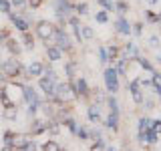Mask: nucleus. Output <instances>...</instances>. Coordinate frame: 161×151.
I'll list each match as a JSON object with an SVG mask.
<instances>
[{
    "instance_id": "nucleus-1",
    "label": "nucleus",
    "mask_w": 161,
    "mask_h": 151,
    "mask_svg": "<svg viewBox=\"0 0 161 151\" xmlns=\"http://www.w3.org/2000/svg\"><path fill=\"white\" fill-rule=\"evenodd\" d=\"M105 83H107V89L111 93L119 91V81H117V70L115 69H107L105 70Z\"/></svg>"
},
{
    "instance_id": "nucleus-2",
    "label": "nucleus",
    "mask_w": 161,
    "mask_h": 151,
    "mask_svg": "<svg viewBox=\"0 0 161 151\" xmlns=\"http://www.w3.org/2000/svg\"><path fill=\"white\" fill-rule=\"evenodd\" d=\"M36 32H38V36H40V38L48 40L50 36H53L54 28H53V24H50V22H47V20H42V22H38V24H36Z\"/></svg>"
},
{
    "instance_id": "nucleus-3",
    "label": "nucleus",
    "mask_w": 161,
    "mask_h": 151,
    "mask_svg": "<svg viewBox=\"0 0 161 151\" xmlns=\"http://www.w3.org/2000/svg\"><path fill=\"white\" fill-rule=\"evenodd\" d=\"M2 70H4V77H14V75H18V70H20L18 60H16V59L6 60V63L2 64Z\"/></svg>"
},
{
    "instance_id": "nucleus-4",
    "label": "nucleus",
    "mask_w": 161,
    "mask_h": 151,
    "mask_svg": "<svg viewBox=\"0 0 161 151\" xmlns=\"http://www.w3.org/2000/svg\"><path fill=\"white\" fill-rule=\"evenodd\" d=\"M54 93L58 95V99H60V101H70V99L75 97V93L70 91V85H57Z\"/></svg>"
},
{
    "instance_id": "nucleus-5",
    "label": "nucleus",
    "mask_w": 161,
    "mask_h": 151,
    "mask_svg": "<svg viewBox=\"0 0 161 151\" xmlns=\"http://www.w3.org/2000/svg\"><path fill=\"white\" fill-rule=\"evenodd\" d=\"M40 89H42L47 95H54V81L48 79V77L40 79Z\"/></svg>"
},
{
    "instance_id": "nucleus-6",
    "label": "nucleus",
    "mask_w": 161,
    "mask_h": 151,
    "mask_svg": "<svg viewBox=\"0 0 161 151\" xmlns=\"http://www.w3.org/2000/svg\"><path fill=\"white\" fill-rule=\"evenodd\" d=\"M131 95H133V101H135V103H143V95H141V89H139V83H137V81H133V83H131Z\"/></svg>"
},
{
    "instance_id": "nucleus-7",
    "label": "nucleus",
    "mask_w": 161,
    "mask_h": 151,
    "mask_svg": "<svg viewBox=\"0 0 161 151\" xmlns=\"http://www.w3.org/2000/svg\"><path fill=\"white\" fill-rule=\"evenodd\" d=\"M87 91H89V87H87V81L85 79H79L75 83V95H85Z\"/></svg>"
},
{
    "instance_id": "nucleus-8",
    "label": "nucleus",
    "mask_w": 161,
    "mask_h": 151,
    "mask_svg": "<svg viewBox=\"0 0 161 151\" xmlns=\"http://www.w3.org/2000/svg\"><path fill=\"white\" fill-rule=\"evenodd\" d=\"M12 24H14L18 30H24V32L28 30V22H26L24 18H20V16H12Z\"/></svg>"
},
{
    "instance_id": "nucleus-9",
    "label": "nucleus",
    "mask_w": 161,
    "mask_h": 151,
    "mask_svg": "<svg viewBox=\"0 0 161 151\" xmlns=\"http://www.w3.org/2000/svg\"><path fill=\"white\" fill-rule=\"evenodd\" d=\"M57 38H58V48H69L70 42H69V36L64 32H57Z\"/></svg>"
},
{
    "instance_id": "nucleus-10",
    "label": "nucleus",
    "mask_w": 161,
    "mask_h": 151,
    "mask_svg": "<svg viewBox=\"0 0 161 151\" xmlns=\"http://www.w3.org/2000/svg\"><path fill=\"white\" fill-rule=\"evenodd\" d=\"M47 54H48L50 60H58L60 59V48L58 47H48L47 48Z\"/></svg>"
},
{
    "instance_id": "nucleus-11",
    "label": "nucleus",
    "mask_w": 161,
    "mask_h": 151,
    "mask_svg": "<svg viewBox=\"0 0 161 151\" xmlns=\"http://www.w3.org/2000/svg\"><path fill=\"white\" fill-rule=\"evenodd\" d=\"M117 30H119V32H123V34H129L131 32V24L127 22V20L121 18L119 22H117Z\"/></svg>"
},
{
    "instance_id": "nucleus-12",
    "label": "nucleus",
    "mask_w": 161,
    "mask_h": 151,
    "mask_svg": "<svg viewBox=\"0 0 161 151\" xmlns=\"http://www.w3.org/2000/svg\"><path fill=\"white\" fill-rule=\"evenodd\" d=\"M89 119L93 121V123H97V121H101V113H99V109L95 107V105H93V107H89Z\"/></svg>"
},
{
    "instance_id": "nucleus-13",
    "label": "nucleus",
    "mask_w": 161,
    "mask_h": 151,
    "mask_svg": "<svg viewBox=\"0 0 161 151\" xmlns=\"http://www.w3.org/2000/svg\"><path fill=\"white\" fill-rule=\"evenodd\" d=\"M151 127H153V119H141V123H139V129H141V133L149 131Z\"/></svg>"
},
{
    "instance_id": "nucleus-14",
    "label": "nucleus",
    "mask_w": 161,
    "mask_h": 151,
    "mask_svg": "<svg viewBox=\"0 0 161 151\" xmlns=\"http://www.w3.org/2000/svg\"><path fill=\"white\" fill-rule=\"evenodd\" d=\"M42 149H44V151H60V147H58L57 141H47V143L42 145Z\"/></svg>"
},
{
    "instance_id": "nucleus-15",
    "label": "nucleus",
    "mask_w": 161,
    "mask_h": 151,
    "mask_svg": "<svg viewBox=\"0 0 161 151\" xmlns=\"http://www.w3.org/2000/svg\"><path fill=\"white\" fill-rule=\"evenodd\" d=\"M58 10L64 12V14H69L70 12V2L69 0H58Z\"/></svg>"
},
{
    "instance_id": "nucleus-16",
    "label": "nucleus",
    "mask_w": 161,
    "mask_h": 151,
    "mask_svg": "<svg viewBox=\"0 0 161 151\" xmlns=\"http://www.w3.org/2000/svg\"><path fill=\"white\" fill-rule=\"evenodd\" d=\"M28 70H30V75H40V73H42V64H40V63H32L28 67Z\"/></svg>"
},
{
    "instance_id": "nucleus-17",
    "label": "nucleus",
    "mask_w": 161,
    "mask_h": 151,
    "mask_svg": "<svg viewBox=\"0 0 161 151\" xmlns=\"http://www.w3.org/2000/svg\"><path fill=\"white\" fill-rule=\"evenodd\" d=\"M107 127H111V129H117V115H113V113H111L109 117H107Z\"/></svg>"
},
{
    "instance_id": "nucleus-18",
    "label": "nucleus",
    "mask_w": 161,
    "mask_h": 151,
    "mask_svg": "<svg viewBox=\"0 0 161 151\" xmlns=\"http://www.w3.org/2000/svg\"><path fill=\"white\" fill-rule=\"evenodd\" d=\"M4 117H6V119H16V107L4 109Z\"/></svg>"
},
{
    "instance_id": "nucleus-19",
    "label": "nucleus",
    "mask_w": 161,
    "mask_h": 151,
    "mask_svg": "<svg viewBox=\"0 0 161 151\" xmlns=\"http://www.w3.org/2000/svg\"><path fill=\"white\" fill-rule=\"evenodd\" d=\"M8 48H10V53H12V54H18V53H20V47L14 42L12 38H8Z\"/></svg>"
},
{
    "instance_id": "nucleus-20",
    "label": "nucleus",
    "mask_w": 161,
    "mask_h": 151,
    "mask_svg": "<svg viewBox=\"0 0 161 151\" xmlns=\"http://www.w3.org/2000/svg\"><path fill=\"white\" fill-rule=\"evenodd\" d=\"M109 107H111V113H113V115H117V113H119V107H117V101H115L113 97L109 99Z\"/></svg>"
},
{
    "instance_id": "nucleus-21",
    "label": "nucleus",
    "mask_w": 161,
    "mask_h": 151,
    "mask_svg": "<svg viewBox=\"0 0 161 151\" xmlns=\"http://www.w3.org/2000/svg\"><path fill=\"white\" fill-rule=\"evenodd\" d=\"M80 38H93V30H91L89 26H85L83 30H80Z\"/></svg>"
},
{
    "instance_id": "nucleus-22",
    "label": "nucleus",
    "mask_w": 161,
    "mask_h": 151,
    "mask_svg": "<svg viewBox=\"0 0 161 151\" xmlns=\"http://www.w3.org/2000/svg\"><path fill=\"white\" fill-rule=\"evenodd\" d=\"M153 87L157 89V93L161 95V77L159 75H153Z\"/></svg>"
},
{
    "instance_id": "nucleus-23",
    "label": "nucleus",
    "mask_w": 161,
    "mask_h": 151,
    "mask_svg": "<svg viewBox=\"0 0 161 151\" xmlns=\"http://www.w3.org/2000/svg\"><path fill=\"white\" fill-rule=\"evenodd\" d=\"M125 69H127V60L121 59V60H119V67H117V75H119V73L123 75V73H125Z\"/></svg>"
},
{
    "instance_id": "nucleus-24",
    "label": "nucleus",
    "mask_w": 161,
    "mask_h": 151,
    "mask_svg": "<svg viewBox=\"0 0 161 151\" xmlns=\"http://www.w3.org/2000/svg\"><path fill=\"white\" fill-rule=\"evenodd\" d=\"M0 10H2V12H10V2L8 0H0Z\"/></svg>"
},
{
    "instance_id": "nucleus-25",
    "label": "nucleus",
    "mask_w": 161,
    "mask_h": 151,
    "mask_svg": "<svg viewBox=\"0 0 161 151\" xmlns=\"http://www.w3.org/2000/svg\"><path fill=\"white\" fill-rule=\"evenodd\" d=\"M12 139H14V133H12V131H6V133H4V143L10 145V143H12Z\"/></svg>"
},
{
    "instance_id": "nucleus-26",
    "label": "nucleus",
    "mask_w": 161,
    "mask_h": 151,
    "mask_svg": "<svg viewBox=\"0 0 161 151\" xmlns=\"http://www.w3.org/2000/svg\"><path fill=\"white\" fill-rule=\"evenodd\" d=\"M42 129H44V125L40 123V121H34V125H32V133H40Z\"/></svg>"
},
{
    "instance_id": "nucleus-27",
    "label": "nucleus",
    "mask_w": 161,
    "mask_h": 151,
    "mask_svg": "<svg viewBox=\"0 0 161 151\" xmlns=\"http://www.w3.org/2000/svg\"><path fill=\"white\" fill-rule=\"evenodd\" d=\"M99 20V22H107V12H97V16H95Z\"/></svg>"
},
{
    "instance_id": "nucleus-28",
    "label": "nucleus",
    "mask_w": 161,
    "mask_h": 151,
    "mask_svg": "<svg viewBox=\"0 0 161 151\" xmlns=\"http://www.w3.org/2000/svg\"><path fill=\"white\" fill-rule=\"evenodd\" d=\"M153 133H161V121H153Z\"/></svg>"
},
{
    "instance_id": "nucleus-29",
    "label": "nucleus",
    "mask_w": 161,
    "mask_h": 151,
    "mask_svg": "<svg viewBox=\"0 0 161 151\" xmlns=\"http://www.w3.org/2000/svg\"><path fill=\"white\" fill-rule=\"evenodd\" d=\"M64 123L69 125V129H70V131H77V123H75L73 119H67V121H64Z\"/></svg>"
},
{
    "instance_id": "nucleus-30",
    "label": "nucleus",
    "mask_w": 161,
    "mask_h": 151,
    "mask_svg": "<svg viewBox=\"0 0 161 151\" xmlns=\"http://www.w3.org/2000/svg\"><path fill=\"white\" fill-rule=\"evenodd\" d=\"M117 54H119V50L113 47V48H109V57L107 59H117Z\"/></svg>"
},
{
    "instance_id": "nucleus-31",
    "label": "nucleus",
    "mask_w": 161,
    "mask_h": 151,
    "mask_svg": "<svg viewBox=\"0 0 161 151\" xmlns=\"http://www.w3.org/2000/svg\"><path fill=\"white\" fill-rule=\"evenodd\" d=\"M99 54H101V63H107V50L101 48V50H99Z\"/></svg>"
},
{
    "instance_id": "nucleus-32",
    "label": "nucleus",
    "mask_w": 161,
    "mask_h": 151,
    "mask_svg": "<svg viewBox=\"0 0 161 151\" xmlns=\"http://www.w3.org/2000/svg\"><path fill=\"white\" fill-rule=\"evenodd\" d=\"M139 63H141V67H145V69H149L151 70V64H149V60H145V59H139ZM153 73V70H151Z\"/></svg>"
},
{
    "instance_id": "nucleus-33",
    "label": "nucleus",
    "mask_w": 161,
    "mask_h": 151,
    "mask_svg": "<svg viewBox=\"0 0 161 151\" xmlns=\"http://www.w3.org/2000/svg\"><path fill=\"white\" fill-rule=\"evenodd\" d=\"M117 10H119V12H125V10H127V4H125L123 0H121V2L117 4Z\"/></svg>"
},
{
    "instance_id": "nucleus-34",
    "label": "nucleus",
    "mask_w": 161,
    "mask_h": 151,
    "mask_svg": "<svg viewBox=\"0 0 161 151\" xmlns=\"http://www.w3.org/2000/svg\"><path fill=\"white\" fill-rule=\"evenodd\" d=\"M77 10H79L80 14H87V4H79V6H77Z\"/></svg>"
},
{
    "instance_id": "nucleus-35",
    "label": "nucleus",
    "mask_w": 161,
    "mask_h": 151,
    "mask_svg": "<svg viewBox=\"0 0 161 151\" xmlns=\"http://www.w3.org/2000/svg\"><path fill=\"white\" fill-rule=\"evenodd\" d=\"M77 135L80 139H87V131H85V129H77Z\"/></svg>"
},
{
    "instance_id": "nucleus-36",
    "label": "nucleus",
    "mask_w": 161,
    "mask_h": 151,
    "mask_svg": "<svg viewBox=\"0 0 161 151\" xmlns=\"http://www.w3.org/2000/svg\"><path fill=\"white\" fill-rule=\"evenodd\" d=\"M30 4H32V8H38L40 4H42V0H28Z\"/></svg>"
},
{
    "instance_id": "nucleus-37",
    "label": "nucleus",
    "mask_w": 161,
    "mask_h": 151,
    "mask_svg": "<svg viewBox=\"0 0 161 151\" xmlns=\"http://www.w3.org/2000/svg\"><path fill=\"white\" fill-rule=\"evenodd\" d=\"M24 151H36V145H34V143H28L26 147H24Z\"/></svg>"
},
{
    "instance_id": "nucleus-38",
    "label": "nucleus",
    "mask_w": 161,
    "mask_h": 151,
    "mask_svg": "<svg viewBox=\"0 0 161 151\" xmlns=\"http://www.w3.org/2000/svg\"><path fill=\"white\" fill-rule=\"evenodd\" d=\"M149 42L153 44V47H157V44H159V38H157V36H151V38H149Z\"/></svg>"
},
{
    "instance_id": "nucleus-39",
    "label": "nucleus",
    "mask_w": 161,
    "mask_h": 151,
    "mask_svg": "<svg viewBox=\"0 0 161 151\" xmlns=\"http://www.w3.org/2000/svg\"><path fill=\"white\" fill-rule=\"evenodd\" d=\"M73 70H75V64H73V63L67 64V75H73Z\"/></svg>"
},
{
    "instance_id": "nucleus-40",
    "label": "nucleus",
    "mask_w": 161,
    "mask_h": 151,
    "mask_svg": "<svg viewBox=\"0 0 161 151\" xmlns=\"http://www.w3.org/2000/svg\"><path fill=\"white\" fill-rule=\"evenodd\" d=\"M4 85H6V77L2 75V77H0V89H4Z\"/></svg>"
},
{
    "instance_id": "nucleus-41",
    "label": "nucleus",
    "mask_w": 161,
    "mask_h": 151,
    "mask_svg": "<svg viewBox=\"0 0 161 151\" xmlns=\"http://www.w3.org/2000/svg\"><path fill=\"white\" fill-rule=\"evenodd\" d=\"M99 2H101V4H103V6H105V8H107V10H111V4L107 2V0H99Z\"/></svg>"
},
{
    "instance_id": "nucleus-42",
    "label": "nucleus",
    "mask_w": 161,
    "mask_h": 151,
    "mask_svg": "<svg viewBox=\"0 0 161 151\" xmlns=\"http://www.w3.org/2000/svg\"><path fill=\"white\" fill-rule=\"evenodd\" d=\"M14 4H16V6H24V2H26V0H12Z\"/></svg>"
},
{
    "instance_id": "nucleus-43",
    "label": "nucleus",
    "mask_w": 161,
    "mask_h": 151,
    "mask_svg": "<svg viewBox=\"0 0 161 151\" xmlns=\"http://www.w3.org/2000/svg\"><path fill=\"white\" fill-rule=\"evenodd\" d=\"M135 34H141V24H135Z\"/></svg>"
},
{
    "instance_id": "nucleus-44",
    "label": "nucleus",
    "mask_w": 161,
    "mask_h": 151,
    "mask_svg": "<svg viewBox=\"0 0 161 151\" xmlns=\"http://www.w3.org/2000/svg\"><path fill=\"white\" fill-rule=\"evenodd\" d=\"M2 151H14V149H12V147H10V145H8V147H4Z\"/></svg>"
},
{
    "instance_id": "nucleus-45",
    "label": "nucleus",
    "mask_w": 161,
    "mask_h": 151,
    "mask_svg": "<svg viewBox=\"0 0 161 151\" xmlns=\"http://www.w3.org/2000/svg\"><path fill=\"white\" fill-rule=\"evenodd\" d=\"M109 151H115V149H113V147H111V149H109Z\"/></svg>"
}]
</instances>
